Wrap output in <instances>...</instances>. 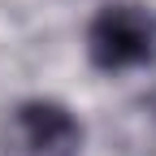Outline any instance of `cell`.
Returning <instances> with one entry per match:
<instances>
[{
	"label": "cell",
	"mask_w": 156,
	"mask_h": 156,
	"mask_svg": "<svg viewBox=\"0 0 156 156\" xmlns=\"http://www.w3.org/2000/svg\"><path fill=\"white\" fill-rule=\"evenodd\" d=\"M87 52L100 69H134L156 52V17L143 5H108L87 30Z\"/></svg>",
	"instance_id": "obj_1"
},
{
	"label": "cell",
	"mask_w": 156,
	"mask_h": 156,
	"mask_svg": "<svg viewBox=\"0 0 156 156\" xmlns=\"http://www.w3.org/2000/svg\"><path fill=\"white\" fill-rule=\"evenodd\" d=\"M78 122L61 104H22L9 113L0 152L5 156H74L78 152Z\"/></svg>",
	"instance_id": "obj_2"
}]
</instances>
